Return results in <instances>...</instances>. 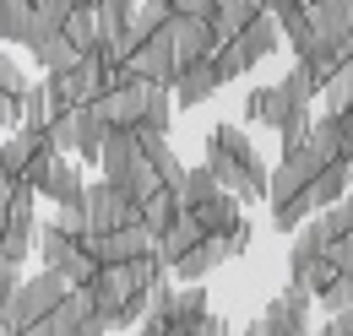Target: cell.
Returning a JSON list of instances; mask_svg holds the SVG:
<instances>
[{
	"instance_id": "27",
	"label": "cell",
	"mask_w": 353,
	"mask_h": 336,
	"mask_svg": "<svg viewBox=\"0 0 353 336\" xmlns=\"http://www.w3.org/2000/svg\"><path fill=\"white\" fill-rule=\"evenodd\" d=\"M103 141H109V125L92 114V109H77V163H98L103 158Z\"/></svg>"
},
{
	"instance_id": "15",
	"label": "cell",
	"mask_w": 353,
	"mask_h": 336,
	"mask_svg": "<svg viewBox=\"0 0 353 336\" xmlns=\"http://www.w3.org/2000/svg\"><path fill=\"white\" fill-rule=\"evenodd\" d=\"M88 315H92V298L82 293V288H71V293L60 298V304L49 309L44 320H39V326H28L22 336H77V331H82V320H88Z\"/></svg>"
},
{
	"instance_id": "45",
	"label": "cell",
	"mask_w": 353,
	"mask_h": 336,
	"mask_svg": "<svg viewBox=\"0 0 353 336\" xmlns=\"http://www.w3.org/2000/svg\"><path fill=\"white\" fill-rule=\"evenodd\" d=\"M299 11H305V0H261V17H272V22H288Z\"/></svg>"
},
{
	"instance_id": "12",
	"label": "cell",
	"mask_w": 353,
	"mask_h": 336,
	"mask_svg": "<svg viewBox=\"0 0 353 336\" xmlns=\"http://www.w3.org/2000/svg\"><path fill=\"white\" fill-rule=\"evenodd\" d=\"M190 217L201 222L207 239H234V233L245 228V201L228 196V190H218V196H207L201 207H190Z\"/></svg>"
},
{
	"instance_id": "43",
	"label": "cell",
	"mask_w": 353,
	"mask_h": 336,
	"mask_svg": "<svg viewBox=\"0 0 353 336\" xmlns=\"http://www.w3.org/2000/svg\"><path fill=\"white\" fill-rule=\"evenodd\" d=\"M326 255H332V266H337V271H343V277L353 282V228H348V233H337Z\"/></svg>"
},
{
	"instance_id": "35",
	"label": "cell",
	"mask_w": 353,
	"mask_h": 336,
	"mask_svg": "<svg viewBox=\"0 0 353 336\" xmlns=\"http://www.w3.org/2000/svg\"><path fill=\"white\" fill-rule=\"evenodd\" d=\"M207 196H218V179H212L201 163H190V168H185V185H179V207L190 211V207H201Z\"/></svg>"
},
{
	"instance_id": "3",
	"label": "cell",
	"mask_w": 353,
	"mask_h": 336,
	"mask_svg": "<svg viewBox=\"0 0 353 336\" xmlns=\"http://www.w3.org/2000/svg\"><path fill=\"white\" fill-rule=\"evenodd\" d=\"M283 49V28L272 22V17H256L239 39H228V43H218V71H223V82H234V76H245V71H256L261 60H272Z\"/></svg>"
},
{
	"instance_id": "13",
	"label": "cell",
	"mask_w": 353,
	"mask_h": 336,
	"mask_svg": "<svg viewBox=\"0 0 353 336\" xmlns=\"http://www.w3.org/2000/svg\"><path fill=\"white\" fill-rule=\"evenodd\" d=\"M234 255H245L234 239H201V244L185 255V260H179L169 277H179V282H207V277H212V271H223Z\"/></svg>"
},
{
	"instance_id": "11",
	"label": "cell",
	"mask_w": 353,
	"mask_h": 336,
	"mask_svg": "<svg viewBox=\"0 0 353 336\" xmlns=\"http://www.w3.org/2000/svg\"><path fill=\"white\" fill-rule=\"evenodd\" d=\"M141 87L147 82H131V87H109V92H98L88 109L103 120L109 130H136L141 125Z\"/></svg>"
},
{
	"instance_id": "46",
	"label": "cell",
	"mask_w": 353,
	"mask_h": 336,
	"mask_svg": "<svg viewBox=\"0 0 353 336\" xmlns=\"http://www.w3.org/2000/svg\"><path fill=\"white\" fill-rule=\"evenodd\" d=\"M337 125H343V152H348V163H353V109L337 114Z\"/></svg>"
},
{
	"instance_id": "39",
	"label": "cell",
	"mask_w": 353,
	"mask_h": 336,
	"mask_svg": "<svg viewBox=\"0 0 353 336\" xmlns=\"http://www.w3.org/2000/svg\"><path fill=\"white\" fill-rule=\"evenodd\" d=\"M60 277H65L71 288H88L92 277H98V260H92L88 250H77V255H71V260H65V271H60Z\"/></svg>"
},
{
	"instance_id": "29",
	"label": "cell",
	"mask_w": 353,
	"mask_h": 336,
	"mask_svg": "<svg viewBox=\"0 0 353 336\" xmlns=\"http://www.w3.org/2000/svg\"><path fill=\"white\" fill-rule=\"evenodd\" d=\"M348 190H353V185H348V168H321V174L310 179V207H315V211H332Z\"/></svg>"
},
{
	"instance_id": "7",
	"label": "cell",
	"mask_w": 353,
	"mask_h": 336,
	"mask_svg": "<svg viewBox=\"0 0 353 336\" xmlns=\"http://www.w3.org/2000/svg\"><path fill=\"white\" fill-rule=\"evenodd\" d=\"M82 250H88L98 266H131V260L158 250V239H152L141 222H131V228H114V233H88Z\"/></svg>"
},
{
	"instance_id": "38",
	"label": "cell",
	"mask_w": 353,
	"mask_h": 336,
	"mask_svg": "<svg viewBox=\"0 0 353 336\" xmlns=\"http://www.w3.org/2000/svg\"><path fill=\"white\" fill-rule=\"evenodd\" d=\"M315 304H321L326 315H343V309L353 304V282H348V277H332V282L315 293Z\"/></svg>"
},
{
	"instance_id": "24",
	"label": "cell",
	"mask_w": 353,
	"mask_h": 336,
	"mask_svg": "<svg viewBox=\"0 0 353 336\" xmlns=\"http://www.w3.org/2000/svg\"><path fill=\"white\" fill-rule=\"evenodd\" d=\"M82 250V239H71L60 222H39V260H44V271H65V260Z\"/></svg>"
},
{
	"instance_id": "19",
	"label": "cell",
	"mask_w": 353,
	"mask_h": 336,
	"mask_svg": "<svg viewBox=\"0 0 353 336\" xmlns=\"http://www.w3.org/2000/svg\"><path fill=\"white\" fill-rule=\"evenodd\" d=\"M33 250H39V217H33V211H11V222H6V233H0V260L22 266Z\"/></svg>"
},
{
	"instance_id": "6",
	"label": "cell",
	"mask_w": 353,
	"mask_h": 336,
	"mask_svg": "<svg viewBox=\"0 0 353 336\" xmlns=\"http://www.w3.org/2000/svg\"><path fill=\"white\" fill-rule=\"evenodd\" d=\"M125 65H131L136 82H158V87H174L179 82V60H174V39H169V22L152 33V39H141L125 54Z\"/></svg>"
},
{
	"instance_id": "50",
	"label": "cell",
	"mask_w": 353,
	"mask_h": 336,
	"mask_svg": "<svg viewBox=\"0 0 353 336\" xmlns=\"http://www.w3.org/2000/svg\"><path fill=\"white\" fill-rule=\"evenodd\" d=\"M310 336H343V331H337V326H332V320H326V331H310Z\"/></svg>"
},
{
	"instance_id": "49",
	"label": "cell",
	"mask_w": 353,
	"mask_h": 336,
	"mask_svg": "<svg viewBox=\"0 0 353 336\" xmlns=\"http://www.w3.org/2000/svg\"><path fill=\"white\" fill-rule=\"evenodd\" d=\"M239 336H266V326H261V320H250V326H245Z\"/></svg>"
},
{
	"instance_id": "33",
	"label": "cell",
	"mask_w": 353,
	"mask_h": 336,
	"mask_svg": "<svg viewBox=\"0 0 353 336\" xmlns=\"http://www.w3.org/2000/svg\"><path fill=\"white\" fill-rule=\"evenodd\" d=\"M28 28H33V0H0V39L22 43Z\"/></svg>"
},
{
	"instance_id": "5",
	"label": "cell",
	"mask_w": 353,
	"mask_h": 336,
	"mask_svg": "<svg viewBox=\"0 0 353 336\" xmlns=\"http://www.w3.org/2000/svg\"><path fill=\"white\" fill-rule=\"evenodd\" d=\"M44 87H49L54 114H60V109H88L92 98L103 92V65H98V54H82L65 76H44Z\"/></svg>"
},
{
	"instance_id": "23",
	"label": "cell",
	"mask_w": 353,
	"mask_h": 336,
	"mask_svg": "<svg viewBox=\"0 0 353 336\" xmlns=\"http://www.w3.org/2000/svg\"><path fill=\"white\" fill-rule=\"evenodd\" d=\"M310 28L326 39H353V0H310Z\"/></svg>"
},
{
	"instance_id": "14",
	"label": "cell",
	"mask_w": 353,
	"mask_h": 336,
	"mask_svg": "<svg viewBox=\"0 0 353 336\" xmlns=\"http://www.w3.org/2000/svg\"><path fill=\"white\" fill-rule=\"evenodd\" d=\"M39 196L54 201V207H82V201H88V179H82L77 158H54L49 174L39 179Z\"/></svg>"
},
{
	"instance_id": "48",
	"label": "cell",
	"mask_w": 353,
	"mask_h": 336,
	"mask_svg": "<svg viewBox=\"0 0 353 336\" xmlns=\"http://www.w3.org/2000/svg\"><path fill=\"white\" fill-rule=\"evenodd\" d=\"M332 326H337V331H343V336H353V304H348V309H343V315H332Z\"/></svg>"
},
{
	"instance_id": "47",
	"label": "cell",
	"mask_w": 353,
	"mask_h": 336,
	"mask_svg": "<svg viewBox=\"0 0 353 336\" xmlns=\"http://www.w3.org/2000/svg\"><path fill=\"white\" fill-rule=\"evenodd\" d=\"M6 222H11V185H0V233H6Z\"/></svg>"
},
{
	"instance_id": "1",
	"label": "cell",
	"mask_w": 353,
	"mask_h": 336,
	"mask_svg": "<svg viewBox=\"0 0 353 336\" xmlns=\"http://www.w3.org/2000/svg\"><path fill=\"white\" fill-rule=\"evenodd\" d=\"M201 152H207V158H223V163L245 179V201H266V179H272V168H266L261 152L250 147L245 125H212Z\"/></svg>"
},
{
	"instance_id": "53",
	"label": "cell",
	"mask_w": 353,
	"mask_h": 336,
	"mask_svg": "<svg viewBox=\"0 0 353 336\" xmlns=\"http://www.w3.org/2000/svg\"><path fill=\"white\" fill-rule=\"evenodd\" d=\"M136 336H141V331H136Z\"/></svg>"
},
{
	"instance_id": "52",
	"label": "cell",
	"mask_w": 353,
	"mask_h": 336,
	"mask_svg": "<svg viewBox=\"0 0 353 336\" xmlns=\"http://www.w3.org/2000/svg\"><path fill=\"white\" fill-rule=\"evenodd\" d=\"M33 6H39V0H33Z\"/></svg>"
},
{
	"instance_id": "30",
	"label": "cell",
	"mask_w": 353,
	"mask_h": 336,
	"mask_svg": "<svg viewBox=\"0 0 353 336\" xmlns=\"http://www.w3.org/2000/svg\"><path fill=\"white\" fill-rule=\"evenodd\" d=\"M136 6H141V0H98V6H92V17H98V33H103L109 43L125 39V33H131Z\"/></svg>"
},
{
	"instance_id": "17",
	"label": "cell",
	"mask_w": 353,
	"mask_h": 336,
	"mask_svg": "<svg viewBox=\"0 0 353 336\" xmlns=\"http://www.w3.org/2000/svg\"><path fill=\"white\" fill-rule=\"evenodd\" d=\"M223 87V71H218V60H201V65H185L179 71V82H174V109H201L212 92Z\"/></svg>"
},
{
	"instance_id": "32",
	"label": "cell",
	"mask_w": 353,
	"mask_h": 336,
	"mask_svg": "<svg viewBox=\"0 0 353 336\" xmlns=\"http://www.w3.org/2000/svg\"><path fill=\"white\" fill-rule=\"evenodd\" d=\"M49 120H54V103H49V87L44 82H33L28 92H22V130H39L44 136Z\"/></svg>"
},
{
	"instance_id": "26",
	"label": "cell",
	"mask_w": 353,
	"mask_h": 336,
	"mask_svg": "<svg viewBox=\"0 0 353 336\" xmlns=\"http://www.w3.org/2000/svg\"><path fill=\"white\" fill-rule=\"evenodd\" d=\"M136 217H141V228H147V233L158 239L163 228H174L179 217H185V207H179V196H174V190H158V196H147V201L136 207Z\"/></svg>"
},
{
	"instance_id": "4",
	"label": "cell",
	"mask_w": 353,
	"mask_h": 336,
	"mask_svg": "<svg viewBox=\"0 0 353 336\" xmlns=\"http://www.w3.org/2000/svg\"><path fill=\"white\" fill-rule=\"evenodd\" d=\"M71 293V282L60 277V271H39V277H22V288L11 293V304L0 309V320L11 326V331H28V326H39L49 309L60 304V298Z\"/></svg>"
},
{
	"instance_id": "51",
	"label": "cell",
	"mask_w": 353,
	"mask_h": 336,
	"mask_svg": "<svg viewBox=\"0 0 353 336\" xmlns=\"http://www.w3.org/2000/svg\"><path fill=\"white\" fill-rule=\"evenodd\" d=\"M0 336H22V331H11V326H6V320H0Z\"/></svg>"
},
{
	"instance_id": "34",
	"label": "cell",
	"mask_w": 353,
	"mask_h": 336,
	"mask_svg": "<svg viewBox=\"0 0 353 336\" xmlns=\"http://www.w3.org/2000/svg\"><path fill=\"white\" fill-rule=\"evenodd\" d=\"M283 92H288V98H294V103H315V98H321V92H326V82H321V76H315V71H310L305 60H294V71H288V76H283Z\"/></svg>"
},
{
	"instance_id": "22",
	"label": "cell",
	"mask_w": 353,
	"mask_h": 336,
	"mask_svg": "<svg viewBox=\"0 0 353 336\" xmlns=\"http://www.w3.org/2000/svg\"><path fill=\"white\" fill-rule=\"evenodd\" d=\"M169 125H174V87L147 82V87H141V125H136V130L169 136Z\"/></svg>"
},
{
	"instance_id": "54",
	"label": "cell",
	"mask_w": 353,
	"mask_h": 336,
	"mask_svg": "<svg viewBox=\"0 0 353 336\" xmlns=\"http://www.w3.org/2000/svg\"><path fill=\"white\" fill-rule=\"evenodd\" d=\"M305 6H310V0H305Z\"/></svg>"
},
{
	"instance_id": "8",
	"label": "cell",
	"mask_w": 353,
	"mask_h": 336,
	"mask_svg": "<svg viewBox=\"0 0 353 336\" xmlns=\"http://www.w3.org/2000/svg\"><path fill=\"white\" fill-rule=\"evenodd\" d=\"M310 304H315V293L288 282V288H283V293L261 309L266 336H310Z\"/></svg>"
},
{
	"instance_id": "16",
	"label": "cell",
	"mask_w": 353,
	"mask_h": 336,
	"mask_svg": "<svg viewBox=\"0 0 353 336\" xmlns=\"http://www.w3.org/2000/svg\"><path fill=\"white\" fill-rule=\"evenodd\" d=\"M305 147L315 152L321 168H353L348 152H343V125H337V114H315L310 130H305Z\"/></svg>"
},
{
	"instance_id": "2",
	"label": "cell",
	"mask_w": 353,
	"mask_h": 336,
	"mask_svg": "<svg viewBox=\"0 0 353 336\" xmlns=\"http://www.w3.org/2000/svg\"><path fill=\"white\" fill-rule=\"evenodd\" d=\"M239 114H245L250 125H272V130H277V141H299V136L310 130V120H315L310 103H294L277 82H272V87H250Z\"/></svg>"
},
{
	"instance_id": "44",
	"label": "cell",
	"mask_w": 353,
	"mask_h": 336,
	"mask_svg": "<svg viewBox=\"0 0 353 336\" xmlns=\"http://www.w3.org/2000/svg\"><path fill=\"white\" fill-rule=\"evenodd\" d=\"M22 288V266H11V260H0V309L11 304V293Z\"/></svg>"
},
{
	"instance_id": "25",
	"label": "cell",
	"mask_w": 353,
	"mask_h": 336,
	"mask_svg": "<svg viewBox=\"0 0 353 336\" xmlns=\"http://www.w3.org/2000/svg\"><path fill=\"white\" fill-rule=\"evenodd\" d=\"M256 17H261V0H218V11H212V33H218V43L239 39Z\"/></svg>"
},
{
	"instance_id": "18",
	"label": "cell",
	"mask_w": 353,
	"mask_h": 336,
	"mask_svg": "<svg viewBox=\"0 0 353 336\" xmlns=\"http://www.w3.org/2000/svg\"><path fill=\"white\" fill-rule=\"evenodd\" d=\"M39 147H44L39 130H11V136L0 141V185H22V174L39 158Z\"/></svg>"
},
{
	"instance_id": "21",
	"label": "cell",
	"mask_w": 353,
	"mask_h": 336,
	"mask_svg": "<svg viewBox=\"0 0 353 336\" xmlns=\"http://www.w3.org/2000/svg\"><path fill=\"white\" fill-rule=\"evenodd\" d=\"M207 315H212V309H207V288H201V282H179L174 304H169V326H174V331H196Z\"/></svg>"
},
{
	"instance_id": "10",
	"label": "cell",
	"mask_w": 353,
	"mask_h": 336,
	"mask_svg": "<svg viewBox=\"0 0 353 336\" xmlns=\"http://www.w3.org/2000/svg\"><path fill=\"white\" fill-rule=\"evenodd\" d=\"M169 39H174V60H179V71H185V65H201V60H212V54H218V33H212V22L169 17Z\"/></svg>"
},
{
	"instance_id": "40",
	"label": "cell",
	"mask_w": 353,
	"mask_h": 336,
	"mask_svg": "<svg viewBox=\"0 0 353 336\" xmlns=\"http://www.w3.org/2000/svg\"><path fill=\"white\" fill-rule=\"evenodd\" d=\"M28 87H33V82H28V71L0 49V92H28Z\"/></svg>"
},
{
	"instance_id": "31",
	"label": "cell",
	"mask_w": 353,
	"mask_h": 336,
	"mask_svg": "<svg viewBox=\"0 0 353 336\" xmlns=\"http://www.w3.org/2000/svg\"><path fill=\"white\" fill-rule=\"evenodd\" d=\"M332 250V228H326V211H315L305 228H299V239H294V250H288V260H315V255Z\"/></svg>"
},
{
	"instance_id": "28",
	"label": "cell",
	"mask_w": 353,
	"mask_h": 336,
	"mask_svg": "<svg viewBox=\"0 0 353 336\" xmlns=\"http://www.w3.org/2000/svg\"><path fill=\"white\" fill-rule=\"evenodd\" d=\"M77 60H82V49L65 39V33H54V39H44L39 49H33V65H39V71H49V76H65Z\"/></svg>"
},
{
	"instance_id": "20",
	"label": "cell",
	"mask_w": 353,
	"mask_h": 336,
	"mask_svg": "<svg viewBox=\"0 0 353 336\" xmlns=\"http://www.w3.org/2000/svg\"><path fill=\"white\" fill-rule=\"evenodd\" d=\"M201 239H207V233H201V222H196V217L185 211L174 228H163V233H158V260H163V266L174 271V266H179V260H185L190 250H196Z\"/></svg>"
},
{
	"instance_id": "9",
	"label": "cell",
	"mask_w": 353,
	"mask_h": 336,
	"mask_svg": "<svg viewBox=\"0 0 353 336\" xmlns=\"http://www.w3.org/2000/svg\"><path fill=\"white\" fill-rule=\"evenodd\" d=\"M82 207H88V228H92V233H114V228L141 222V217H136V207L120 196V190H114V185H103V179H98V185H88V201H82Z\"/></svg>"
},
{
	"instance_id": "36",
	"label": "cell",
	"mask_w": 353,
	"mask_h": 336,
	"mask_svg": "<svg viewBox=\"0 0 353 336\" xmlns=\"http://www.w3.org/2000/svg\"><path fill=\"white\" fill-rule=\"evenodd\" d=\"M60 33H65V39L77 43V49H82V54H92V49H98V43H103V33H98V17H92V11H71V17H65V28H60Z\"/></svg>"
},
{
	"instance_id": "37",
	"label": "cell",
	"mask_w": 353,
	"mask_h": 336,
	"mask_svg": "<svg viewBox=\"0 0 353 336\" xmlns=\"http://www.w3.org/2000/svg\"><path fill=\"white\" fill-rule=\"evenodd\" d=\"M321 109H326V114H348V109H353V60L337 71V76H332V82H326V92H321Z\"/></svg>"
},
{
	"instance_id": "41",
	"label": "cell",
	"mask_w": 353,
	"mask_h": 336,
	"mask_svg": "<svg viewBox=\"0 0 353 336\" xmlns=\"http://www.w3.org/2000/svg\"><path fill=\"white\" fill-rule=\"evenodd\" d=\"M54 222L71 233V239H88L92 228H88V207H54Z\"/></svg>"
},
{
	"instance_id": "42",
	"label": "cell",
	"mask_w": 353,
	"mask_h": 336,
	"mask_svg": "<svg viewBox=\"0 0 353 336\" xmlns=\"http://www.w3.org/2000/svg\"><path fill=\"white\" fill-rule=\"evenodd\" d=\"M218 0H169V17H190V22H212Z\"/></svg>"
}]
</instances>
